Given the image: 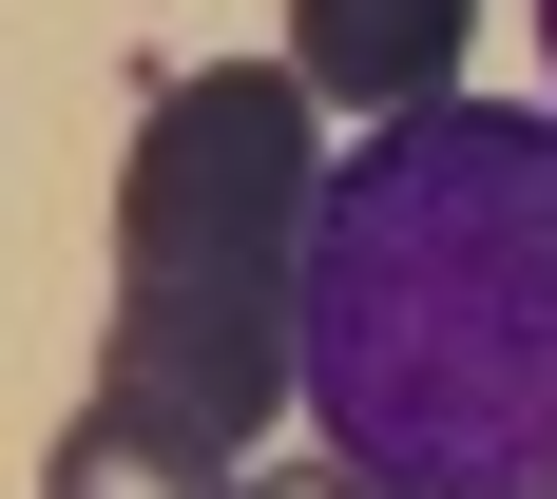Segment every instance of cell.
Here are the masks:
<instances>
[{
  "instance_id": "obj_4",
  "label": "cell",
  "mask_w": 557,
  "mask_h": 499,
  "mask_svg": "<svg viewBox=\"0 0 557 499\" xmlns=\"http://www.w3.org/2000/svg\"><path fill=\"white\" fill-rule=\"evenodd\" d=\"M231 499H385V481H346V461H250Z\"/></svg>"
},
{
  "instance_id": "obj_5",
  "label": "cell",
  "mask_w": 557,
  "mask_h": 499,
  "mask_svg": "<svg viewBox=\"0 0 557 499\" xmlns=\"http://www.w3.org/2000/svg\"><path fill=\"white\" fill-rule=\"evenodd\" d=\"M539 58H557V0H539Z\"/></svg>"
},
{
  "instance_id": "obj_3",
  "label": "cell",
  "mask_w": 557,
  "mask_h": 499,
  "mask_svg": "<svg viewBox=\"0 0 557 499\" xmlns=\"http://www.w3.org/2000/svg\"><path fill=\"white\" fill-rule=\"evenodd\" d=\"M250 461H173L154 423H115V403H77L58 423V461H39V499H231Z\"/></svg>"
},
{
  "instance_id": "obj_2",
  "label": "cell",
  "mask_w": 557,
  "mask_h": 499,
  "mask_svg": "<svg viewBox=\"0 0 557 499\" xmlns=\"http://www.w3.org/2000/svg\"><path fill=\"white\" fill-rule=\"evenodd\" d=\"M308 212H327V97L288 58H193L135 97L97 327L115 423H154L173 461H250L308 403Z\"/></svg>"
},
{
  "instance_id": "obj_1",
  "label": "cell",
  "mask_w": 557,
  "mask_h": 499,
  "mask_svg": "<svg viewBox=\"0 0 557 499\" xmlns=\"http://www.w3.org/2000/svg\"><path fill=\"white\" fill-rule=\"evenodd\" d=\"M308 423L385 499H557V115L443 97L327 154Z\"/></svg>"
}]
</instances>
